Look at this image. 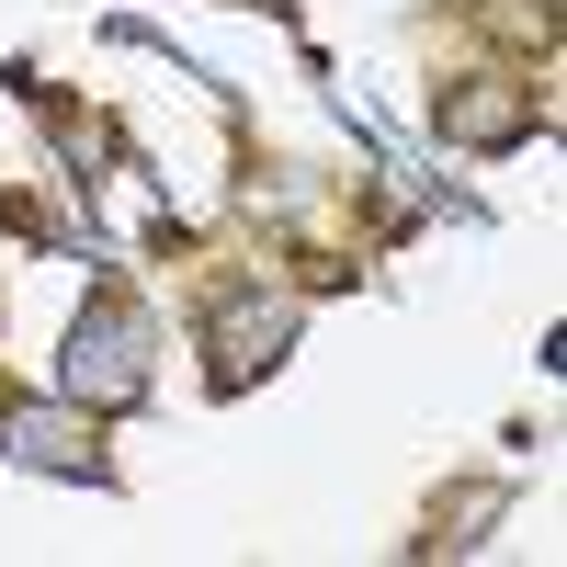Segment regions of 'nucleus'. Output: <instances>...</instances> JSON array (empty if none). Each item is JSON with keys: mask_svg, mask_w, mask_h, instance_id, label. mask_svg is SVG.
Returning a JSON list of instances; mask_svg holds the SVG:
<instances>
[{"mask_svg": "<svg viewBox=\"0 0 567 567\" xmlns=\"http://www.w3.org/2000/svg\"><path fill=\"white\" fill-rule=\"evenodd\" d=\"M0 432H12V454H23V465H58V477H91V443L69 432L58 409H12Z\"/></svg>", "mask_w": 567, "mask_h": 567, "instance_id": "f03ea898", "label": "nucleus"}, {"mask_svg": "<svg viewBox=\"0 0 567 567\" xmlns=\"http://www.w3.org/2000/svg\"><path fill=\"white\" fill-rule=\"evenodd\" d=\"M58 386H69L80 409H114V398H136V386H148V329H136L125 307H91V318L69 329Z\"/></svg>", "mask_w": 567, "mask_h": 567, "instance_id": "f257e3e1", "label": "nucleus"}]
</instances>
